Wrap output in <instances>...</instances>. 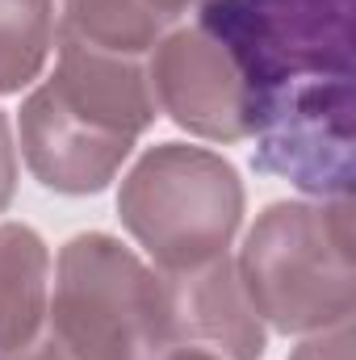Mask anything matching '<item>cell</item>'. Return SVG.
Returning <instances> with one entry per match:
<instances>
[{"instance_id": "1", "label": "cell", "mask_w": 356, "mask_h": 360, "mask_svg": "<svg viewBox=\"0 0 356 360\" xmlns=\"http://www.w3.org/2000/svg\"><path fill=\"white\" fill-rule=\"evenodd\" d=\"M239 285L272 331L310 335L352 319V201H276L239 248Z\"/></svg>"}, {"instance_id": "11", "label": "cell", "mask_w": 356, "mask_h": 360, "mask_svg": "<svg viewBox=\"0 0 356 360\" xmlns=\"http://www.w3.org/2000/svg\"><path fill=\"white\" fill-rule=\"evenodd\" d=\"M168 17L147 0H59L55 34H68L84 46L147 59L151 46L168 34Z\"/></svg>"}, {"instance_id": "7", "label": "cell", "mask_w": 356, "mask_h": 360, "mask_svg": "<svg viewBox=\"0 0 356 360\" xmlns=\"http://www.w3.org/2000/svg\"><path fill=\"white\" fill-rule=\"evenodd\" d=\"M168 348H201L218 360H260L265 323L252 310L231 256L180 272H160Z\"/></svg>"}, {"instance_id": "9", "label": "cell", "mask_w": 356, "mask_h": 360, "mask_svg": "<svg viewBox=\"0 0 356 360\" xmlns=\"http://www.w3.org/2000/svg\"><path fill=\"white\" fill-rule=\"evenodd\" d=\"M55 51H59V63L46 84L72 113L122 139H139L155 122L160 109L147 80V59L96 51L68 34H55Z\"/></svg>"}, {"instance_id": "13", "label": "cell", "mask_w": 356, "mask_h": 360, "mask_svg": "<svg viewBox=\"0 0 356 360\" xmlns=\"http://www.w3.org/2000/svg\"><path fill=\"white\" fill-rule=\"evenodd\" d=\"M289 360H352V319L331 323L323 331H310Z\"/></svg>"}, {"instance_id": "12", "label": "cell", "mask_w": 356, "mask_h": 360, "mask_svg": "<svg viewBox=\"0 0 356 360\" xmlns=\"http://www.w3.org/2000/svg\"><path fill=\"white\" fill-rule=\"evenodd\" d=\"M55 51V0H0V92L34 84Z\"/></svg>"}, {"instance_id": "8", "label": "cell", "mask_w": 356, "mask_h": 360, "mask_svg": "<svg viewBox=\"0 0 356 360\" xmlns=\"http://www.w3.org/2000/svg\"><path fill=\"white\" fill-rule=\"evenodd\" d=\"M130 151L134 139L84 122L51 92L46 80L21 105V155L30 172L55 193H101Z\"/></svg>"}, {"instance_id": "5", "label": "cell", "mask_w": 356, "mask_h": 360, "mask_svg": "<svg viewBox=\"0 0 356 360\" xmlns=\"http://www.w3.org/2000/svg\"><path fill=\"white\" fill-rule=\"evenodd\" d=\"M147 80L155 92V109L168 113L180 130L214 143L252 139L256 126L252 89L231 51L201 25L168 30L151 46Z\"/></svg>"}, {"instance_id": "10", "label": "cell", "mask_w": 356, "mask_h": 360, "mask_svg": "<svg viewBox=\"0 0 356 360\" xmlns=\"http://www.w3.org/2000/svg\"><path fill=\"white\" fill-rule=\"evenodd\" d=\"M51 302V252L38 231L0 222V360L34 344Z\"/></svg>"}, {"instance_id": "15", "label": "cell", "mask_w": 356, "mask_h": 360, "mask_svg": "<svg viewBox=\"0 0 356 360\" xmlns=\"http://www.w3.org/2000/svg\"><path fill=\"white\" fill-rule=\"evenodd\" d=\"M147 4H151L155 13H164L168 21H177L180 13H189V8H201L205 0H147Z\"/></svg>"}, {"instance_id": "3", "label": "cell", "mask_w": 356, "mask_h": 360, "mask_svg": "<svg viewBox=\"0 0 356 360\" xmlns=\"http://www.w3.org/2000/svg\"><path fill=\"white\" fill-rule=\"evenodd\" d=\"M201 30L239 63L256 122L293 96L352 89V0H205Z\"/></svg>"}, {"instance_id": "6", "label": "cell", "mask_w": 356, "mask_h": 360, "mask_svg": "<svg viewBox=\"0 0 356 360\" xmlns=\"http://www.w3.org/2000/svg\"><path fill=\"white\" fill-rule=\"evenodd\" d=\"M256 164L314 197L352 188V89H319L256 122Z\"/></svg>"}, {"instance_id": "16", "label": "cell", "mask_w": 356, "mask_h": 360, "mask_svg": "<svg viewBox=\"0 0 356 360\" xmlns=\"http://www.w3.org/2000/svg\"><path fill=\"white\" fill-rule=\"evenodd\" d=\"M151 360H218V356H210L201 348H164L160 356H151Z\"/></svg>"}, {"instance_id": "14", "label": "cell", "mask_w": 356, "mask_h": 360, "mask_svg": "<svg viewBox=\"0 0 356 360\" xmlns=\"http://www.w3.org/2000/svg\"><path fill=\"white\" fill-rule=\"evenodd\" d=\"M13 188H17V147H13L8 117L0 113V210L13 201Z\"/></svg>"}, {"instance_id": "4", "label": "cell", "mask_w": 356, "mask_h": 360, "mask_svg": "<svg viewBox=\"0 0 356 360\" xmlns=\"http://www.w3.org/2000/svg\"><path fill=\"white\" fill-rule=\"evenodd\" d=\"M117 214L155 272L197 269L227 256L243 222V180L205 147L164 143L122 180Z\"/></svg>"}, {"instance_id": "2", "label": "cell", "mask_w": 356, "mask_h": 360, "mask_svg": "<svg viewBox=\"0 0 356 360\" xmlns=\"http://www.w3.org/2000/svg\"><path fill=\"white\" fill-rule=\"evenodd\" d=\"M164 340V289L113 235H76L59 260L46 323L4 360H151Z\"/></svg>"}]
</instances>
